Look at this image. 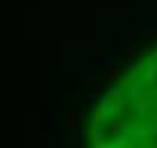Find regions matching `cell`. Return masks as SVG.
Returning <instances> with one entry per match:
<instances>
[{"mask_svg":"<svg viewBox=\"0 0 157 148\" xmlns=\"http://www.w3.org/2000/svg\"><path fill=\"white\" fill-rule=\"evenodd\" d=\"M150 107H153V103H150L148 98H137V100H134V114H137L139 119H148Z\"/></svg>","mask_w":157,"mask_h":148,"instance_id":"1","label":"cell"},{"mask_svg":"<svg viewBox=\"0 0 157 148\" xmlns=\"http://www.w3.org/2000/svg\"><path fill=\"white\" fill-rule=\"evenodd\" d=\"M146 137H150L148 128H146V125H134L132 132H130V141H132V146H141Z\"/></svg>","mask_w":157,"mask_h":148,"instance_id":"2","label":"cell"},{"mask_svg":"<svg viewBox=\"0 0 157 148\" xmlns=\"http://www.w3.org/2000/svg\"><path fill=\"white\" fill-rule=\"evenodd\" d=\"M134 73H137V71H125V73H121V78L116 80V84L121 87L123 91H128L130 87H132L134 82H137V80H134Z\"/></svg>","mask_w":157,"mask_h":148,"instance_id":"3","label":"cell"},{"mask_svg":"<svg viewBox=\"0 0 157 148\" xmlns=\"http://www.w3.org/2000/svg\"><path fill=\"white\" fill-rule=\"evenodd\" d=\"M141 75H144V82H146V84H155V82H157V59L150 62V66L146 68Z\"/></svg>","mask_w":157,"mask_h":148,"instance_id":"4","label":"cell"},{"mask_svg":"<svg viewBox=\"0 0 157 148\" xmlns=\"http://www.w3.org/2000/svg\"><path fill=\"white\" fill-rule=\"evenodd\" d=\"M144 91H146V87L141 84V82H134V84L128 89V96H125V98H128L130 103H134L137 98H141V96H144Z\"/></svg>","mask_w":157,"mask_h":148,"instance_id":"5","label":"cell"},{"mask_svg":"<svg viewBox=\"0 0 157 148\" xmlns=\"http://www.w3.org/2000/svg\"><path fill=\"white\" fill-rule=\"evenodd\" d=\"M153 27H150V25H144V27H139V30L137 32H134V37H132V41L134 43H137V46H139V43H141L144 39H146V37H150V34H153Z\"/></svg>","mask_w":157,"mask_h":148,"instance_id":"6","label":"cell"},{"mask_svg":"<svg viewBox=\"0 0 157 148\" xmlns=\"http://www.w3.org/2000/svg\"><path fill=\"white\" fill-rule=\"evenodd\" d=\"M91 139V130H75V146H84V141Z\"/></svg>","mask_w":157,"mask_h":148,"instance_id":"7","label":"cell"},{"mask_svg":"<svg viewBox=\"0 0 157 148\" xmlns=\"http://www.w3.org/2000/svg\"><path fill=\"white\" fill-rule=\"evenodd\" d=\"M102 132H105L102 123H91V139H102Z\"/></svg>","mask_w":157,"mask_h":148,"instance_id":"8","label":"cell"},{"mask_svg":"<svg viewBox=\"0 0 157 148\" xmlns=\"http://www.w3.org/2000/svg\"><path fill=\"white\" fill-rule=\"evenodd\" d=\"M121 78V68L118 66H109L105 71V80H118Z\"/></svg>","mask_w":157,"mask_h":148,"instance_id":"9","label":"cell"},{"mask_svg":"<svg viewBox=\"0 0 157 148\" xmlns=\"http://www.w3.org/2000/svg\"><path fill=\"white\" fill-rule=\"evenodd\" d=\"M148 59H150L148 55H146V59H139V62L134 64V71H137V73H144V71L150 66V62H148Z\"/></svg>","mask_w":157,"mask_h":148,"instance_id":"10","label":"cell"},{"mask_svg":"<svg viewBox=\"0 0 157 148\" xmlns=\"http://www.w3.org/2000/svg\"><path fill=\"white\" fill-rule=\"evenodd\" d=\"M78 125H80L78 116H75V114H71V116H68V121H66V130H71V132H75V130H78Z\"/></svg>","mask_w":157,"mask_h":148,"instance_id":"11","label":"cell"},{"mask_svg":"<svg viewBox=\"0 0 157 148\" xmlns=\"http://www.w3.org/2000/svg\"><path fill=\"white\" fill-rule=\"evenodd\" d=\"M94 82H96V75H86V78H84V87H86V91H89V89H94Z\"/></svg>","mask_w":157,"mask_h":148,"instance_id":"12","label":"cell"},{"mask_svg":"<svg viewBox=\"0 0 157 148\" xmlns=\"http://www.w3.org/2000/svg\"><path fill=\"white\" fill-rule=\"evenodd\" d=\"M146 128H148V134L150 137H157V121H150Z\"/></svg>","mask_w":157,"mask_h":148,"instance_id":"13","label":"cell"},{"mask_svg":"<svg viewBox=\"0 0 157 148\" xmlns=\"http://www.w3.org/2000/svg\"><path fill=\"white\" fill-rule=\"evenodd\" d=\"M155 34H157V30H155Z\"/></svg>","mask_w":157,"mask_h":148,"instance_id":"14","label":"cell"},{"mask_svg":"<svg viewBox=\"0 0 157 148\" xmlns=\"http://www.w3.org/2000/svg\"><path fill=\"white\" fill-rule=\"evenodd\" d=\"M155 18H157V16H155Z\"/></svg>","mask_w":157,"mask_h":148,"instance_id":"15","label":"cell"}]
</instances>
